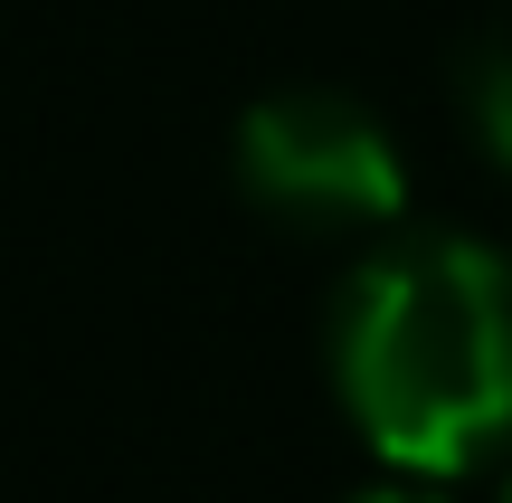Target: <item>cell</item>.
Here are the masks:
<instances>
[{
    "instance_id": "cell-1",
    "label": "cell",
    "mask_w": 512,
    "mask_h": 503,
    "mask_svg": "<svg viewBox=\"0 0 512 503\" xmlns=\"http://www.w3.org/2000/svg\"><path fill=\"white\" fill-rule=\"evenodd\" d=\"M332 380L408 475H456L512 437V266L475 238H408L342 285Z\"/></svg>"
},
{
    "instance_id": "cell-3",
    "label": "cell",
    "mask_w": 512,
    "mask_h": 503,
    "mask_svg": "<svg viewBox=\"0 0 512 503\" xmlns=\"http://www.w3.org/2000/svg\"><path fill=\"white\" fill-rule=\"evenodd\" d=\"M456 95H465V124L484 133V152L512 171V38H475L456 57Z\"/></svg>"
},
{
    "instance_id": "cell-4",
    "label": "cell",
    "mask_w": 512,
    "mask_h": 503,
    "mask_svg": "<svg viewBox=\"0 0 512 503\" xmlns=\"http://www.w3.org/2000/svg\"><path fill=\"white\" fill-rule=\"evenodd\" d=\"M361 503H437V494H361Z\"/></svg>"
},
{
    "instance_id": "cell-5",
    "label": "cell",
    "mask_w": 512,
    "mask_h": 503,
    "mask_svg": "<svg viewBox=\"0 0 512 503\" xmlns=\"http://www.w3.org/2000/svg\"><path fill=\"white\" fill-rule=\"evenodd\" d=\"M503 503H512V485H503Z\"/></svg>"
},
{
    "instance_id": "cell-2",
    "label": "cell",
    "mask_w": 512,
    "mask_h": 503,
    "mask_svg": "<svg viewBox=\"0 0 512 503\" xmlns=\"http://www.w3.org/2000/svg\"><path fill=\"white\" fill-rule=\"evenodd\" d=\"M238 181L256 209H275L294 228H389L408 200L399 143L380 133V114L332 86H285L266 105H247Z\"/></svg>"
}]
</instances>
